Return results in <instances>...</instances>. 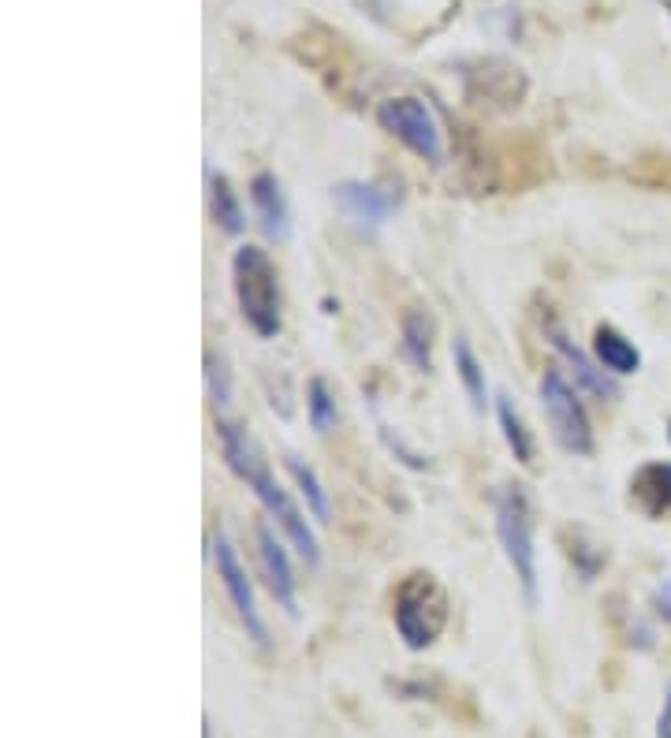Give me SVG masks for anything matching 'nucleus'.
<instances>
[{"label": "nucleus", "instance_id": "a211bd4d", "mask_svg": "<svg viewBox=\"0 0 671 738\" xmlns=\"http://www.w3.org/2000/svg\"><path fill=\"white\" fill-rule=\"evenodd\" d=\"M552 340H556V351L564 354V359L570 362V370H575V385H582V388H589V391H597V396H601V399H604V396H612L615 388L609 385V380H604V373H601V370L589 366L582 351L570 348L564 336H552Z\"/></svg>", "mask_w": 671, "mask_h": 738}, {"label": "nucleus", "instance_id": "1a4fd4ad", "mask_svg": "<svg viewBox=\"0 0 671 738\" xmlns=\"http://www.w3.org/2000/svg\"><path fill=\"white\" fill-rule=\"evenodd\" d=\"M250 202L258 213L261 227H266L269 239H287L292 235V213H287V198L280 190V179L273 172H258L250 179Z\"/></svg>", "mask_w": 671, "mask_h": 738}, {"label": "nucleus", "instance_id": "f8f14e48", "mask_svg": "<svg viewBox=\"0 0 671 738\" xmlns=\"http://www.w3.org/2000/svg\"><path fill=\"white\" fill-rule=\"evenodd\" d=\"M593 351H597V362H601V370H609V373H634V370L641 366L638 348H634L627 336H620L609 325H601L593 332Z\"/></svg>", "mask_w": 671, "mask_h": 738}, {"label": "nucleus", "instance_id": "2eb2a0df", "mask_svg": "<svg viewBox=\"0 0 671 738\" xmlns=\"http://www.w3.org/2000/svg\"><path fill=\"white\" fill-rule=\"evenodd\" d=\"M210 206H213V221L224 227L228 235H243L247 227V216H243V206L235 198L232 184L224 176H210Z\"/></svg>", "mask_w": 671, "mask_h": 738}, {"label": "nucleus", "instance_id": "0eeeda50", "mask_svg": "<svg viewBox=\"0 0 671 738\" xmlns=\"http://www.w3.org/2000/svg\"><path fill=\"white\" fill-rule=\"evenodd\" d=\"M213 563H216V578H221V586L228 589L232 608L239 612L243 626L250 631L254 642L266 645V623H261L258 608H254V589H250L247 567L239 563V555H235L232 541L224 534H216V541H213Z\"/></svg>", "mask_w": 671, "mask_h": 738}, {"label": "nucleus", "instance_id": "ddd939ff", "mask_svg": "<svg viewBox=\"0 0 671 738\" xmlns=\"http://www.w3.org/2000/svg\"><path fill=\"white\" fill-rule=\"evenodd\" d=\"M451 359H456V373H459L462 388H467V396H470V407H474L478 414H485L488 385H485V370H482V362H478V354L470 351L467 340H456L451 343Z\"/></svg>", "mask_w": 671, "mask_h": 738}, {"label": "nucleus", "instance_id": "aec40b11", "mask_svg": "<svg viewBox=\"0 0 671 738\" xmlns=\"http://www.w3.org/2000/svg\"><path fill=\"white\" fill-rule=\"evenodd\" d=\"M210 366V396H213V403H228V396H232V380H228V370L221 366L216 359H210L205 362Z\"/></svg>", "mask_w": 671, "mask_h": 738}, {"label": "nucleus", "instance_id": "dca6fc26", "mask_svg": "<svg viewBox=\"0 0 671 738\" xmlns=\"http://www.w3.org/2000/svg\"><path fill=\"white\" fill-rule=\"evenodd\" d=\"M496 422H501L504 441H507V448H511L515 459H519L522 467H530V459H533L530 433H526L519 410H515V403H511V399H507V396H496Z\"/></svg>", "mask_w": 671, "mask_h": 738}, {"label": "nucleus", "instance_id": "f03ea898", "mask_svg": "<svg viewBox=\"0 0 671 738\" xmlns=\"http://www.w3.org/2000/svg\"><path fill=\"white\" fill-rule=\"evenodd\" d=\"M235 298H239L243 321H247L261 340H273L280 332V284L276 266L261 246H239L232 258Z\"/></svg>", "mask_w": 671, "mask_h": 738}, {"label": "nucleus", "instance_id": "f3484780", "mask_svg": "<svg viewBox=\"0 0 671 738\" xmlns=\"http://www.w3.org/2000/svg\"><path fill=\"white\" fill-rule=\"evenodd\" d=\"M287 473L295 478V485H298V492H303L306 507L314 512L317 523H329V496H325V489H321V481H317V473L310 467H303V459H295V455L287 459Z\"/></svg>", "mask_w": 671, "mask_h": 738}, {"label": "nucleus", "instance_id": "9b49d317", "mask_svg": "<svg viewBox=\"0 0 671 738\" xmlns=\"http://www.w3.org/2000/svg\"><path fill=\"white\" fill-rule=\"evenodd\" d=\"M631 500L641 515L660 518L671 507V462H646L631 478Z\"/></svg>", "mask_w": 671, "mask_h": 738}, {"label": "nucleus", "instance_id": "4be33fe9", "mask_svg": "<svg viewBox=\"0 0 671 738\" xmlns=\"http://www.w3.org/2000/svg\"><path fill=\"white\" fill-rule=\"evenodd\" d=\"M660 4H664V8H668V12H671V0H660Z\"/></svg>", "mask_w": 671, "mask_h": 738}, {"label": "nucleus", "instance_id": "39448f33", "mask_svg": "<svg viewBox=\"0 0 671 738\" xmlns=\"http://www.w3.org/2000/svg\"><path fill=\"white\" fill-rule=\"evenodd\" d=\"M541 407H545L549 430H552V436H556L560 448L570 452V455L593 452V430H589L586 407L560 370H549L545 377H541Z\"/></svg>", "mask_w": 671, "mask_h": 738}, {"label": "nucleus", "instance_id": "6e6552de", "mask_svg": "<svg viewBox=\"0 0 671 738\" xmlns=\"http://www.w3.org/2000/svg\"><path fill=\"white\" fill-rule=\"evenodd\" d=\"M258 555H261V571H266L269 594L276 597V605L287 616H298V600H295V574L292 560H287L284 544L276 541V534L269 526H258Z\"/></svg>", "mask_w": 671, "mask_h": 738}, {"label": "nucleus", "instance_id": "5701e85b", "mask_svg": "<svg viewBox=\"0 0 671 738\" xmlns=\"http://www.w3.org/2000/svg\"><path fill=\"white\" fill-rule=\"evenodd\" d=\"M668 436H671V425H668Z\"/></svg>", "mask_w": 671, "mask_h": 738}, {"label": "nucleus", "instance_id": "6ab92c4d", "mask_svg": "<svg viewBox=\"0 0 671 738\" xmlns=\"http://www.w3.org/2000/svg\"><path fill=\"white\" fill-rule=\"evenodd\" d=\"M306 414H310V425L317 433H329L336 425V399L321 377H314L306 388Z\"/></svg>", "mask_w": 671, "mask_h": 738}, {"label": "nucleus", "instance_id": "f257e3e1", "mask_svg": "<svg viewBox=\"0 0 671 738\" xmlns=\"http://www.w3.org/2000/svg\"><path fill=\"white\" fill-rule=\"evenodd\" d=\"M216 436H221V452H224V462H228V470L254 489V496H258L261 504H266V512L280 523V530L287 534V541L295 544V552L303 555L306 563H317V555H321V552H317L314 530L306 526V515L298 512L295 500L276 485V478L269 473V467L258 459V452H254L250 436L243 433L239 425H232V422L216 425Z\"/></svg>", "mask_w": 671, "mask_h": 738}, {"label": "nucleus", "instance_id": "7ed1b4c3", "mask_svg": "<svg viewBox=\"0 0 671 738\" xmlns=\"http://www.w3.org/2000/svg\"><path fill=\"white\" fill-rule=\"evenodd\" d=\"M392 619L407 649H429L448 623V597L440 594V586L429 574H411L396 589Z\"/></svg>", "mask_w": 671, "mask_h": 738}, {"label": "nucleus", "instance_id": "412c9836", "mask_svg": "<svg viewBox=\"0 0 671 738\" xmlns=\"http://www.w3.org/2000/svg\"><path fill=\"white\" fill-rule=\"evenodd\" d=\"M657 738H671V694L664 701V708H660V719H657Z\"/></svg>", "mask_w": 671, "mask_h": 738}, {"label": "nucleus", "instance_id": "423d86ee", "mask_svg": "<svg viewBox=\"0 0 671 738\" xmlns=\"http://www.w3.org/2000/svg\"><path fill=\"white\" fill-rule=\"evenodd\" d=\"M377 124L385 127L388 134H396V139L403 142L411 153H419L422 161H440L444 157L440 127L419 97H388V102H380L377 105Z\"/></svg>", "mask_w": 671, "mask_h": 738}, {"label": "nucleus", "instance_id": "20e7f679", "mask_svg": "<svg viewBox=\"0 0 671 738\" xmlns=\"http://www.w3.org/2000/svg\"><path fill=\"white\" fill-rule=\"evenodd\" d=\"M496 534L507 552L515 578L522 582L530 605L538 600V552H533V523H530V504H526L522 489H507L496 504Z\"/></svg>", "mask_w": 671, "mask_h": 738}, {"label": "nucleus", "instance_id": "4468645a", "mask_svg": "<svg viewBox=\"0 0 671 738\" xmlns=\"http://www.w3.org/2000/svg\"><path fill=\"white\" fill-rule=\"evenodd\" d=\"M403 359L419 370H429V354H433V321L422 309H407L403 314Z\"/></svg>", "mask_w": 671, "mask_h": 738}, {"label": "nucleus", "instance_id": "9d476101", "mask_svg": "<svg viewBox=\"0 0 671 738\" xmlns=\"http://www.w3.org/2000/svg\"><path fill=\"white\" fill-rule=\"evenodd\" d=\"M336 202L348 216H355L358 224H385L396 209V195L369 184H340L336 187Z\"/></svg>", "mask_w": 671, "mask_h": 738}]
</instances>
